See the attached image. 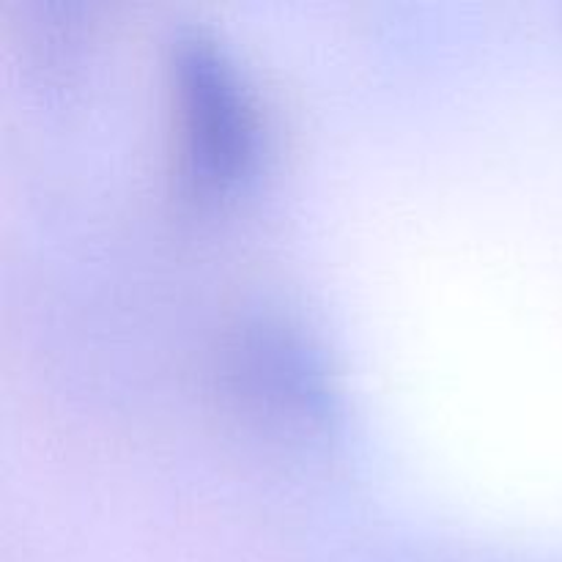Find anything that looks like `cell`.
<instances>
[{"label": "cell", "mask_w": 562, "mask_h": 562, "mask_svg": "<svg viewBox=\"0 0 562 562\" xmlns=\"http://www.w3.org/2000/svg\"><path fill=\"white\" fill-rule=\"evenodd\" d=\"M239 371L250 384L252 398H267L272 406H285L296 415H322L324 390L318 371L294 340L278 333L250 340Z\"/></svg>", "instance_id": "2"}, {"label": "cell", "mask_w": 562, "mask_h": 562, "mask_svg": "<svg viewBox=\"0 0 562 562\" xmlns=\"http://www.w3.org/2000/svg\"><path fill=\"white\" fill-rule=\"evenodd\" d=\"M181 130V173L195 195L234 190L258 151L256 113L225 49L209 33L184 27L168 44Z\"/></svg>", "instance_id": "1"}]
</instances>
